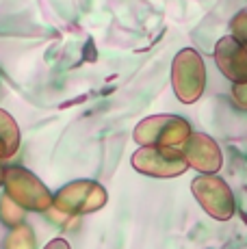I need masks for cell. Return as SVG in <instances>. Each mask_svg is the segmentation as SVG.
<instances>
[{
  "instance_id": "1",
  "label": "cell",
  "mask_w": 247,
  "mask_h": 249,
  "mask_svg": "<svg viewBox=\"0 0 247 249\" xmlns=\"http://www.w3.org/2000/svg\"><path fill=\"white\" fill-rule=\"evenodd\" d=\"M2 184L4 193L24 210L48 213L54 204V195L46 189L44 182L24 167H7L2 171Z\"/></svg>"
},
{
  "instance_id": "2",
  "label": "cell",
  "mask_w": 247,
  "mask_h": 249,
  "mask_svg": "<svg viewBox=\"0 0 247 249\" xmlns=\"http://www.w3.org/2000/svg\"><path fill=\"white\" fill-rule=\"evenodd\" d=\"M172 87L176 98L182 104H193L202 98L206 87V65L197 50L184 48L174 56Z\"/></svg>"
},
{
  "instance_id": "3",
  "label": "cell",
  "mask_w": 247,
  "mask_h": 249,
  "mask_svg": "<svg viewBox=\"0 0 247 249\" xmlns=\"http://www.w3.org/2000/svg\"><path fill=\"white\" fill-rule=\"evenodd\" d=\"M191 132V124L178 115H152L137 124L132 139L139 145L182 147Z\"/></svg>"
},
{
  "instance_id": "4",
  "label": "cell",
  "mask_w": 247,
  "mask_h": 249,
  "mask_svg": "<svg viewBox=\"0 0 247 249\" xmlns=\"http://www.w3.org/2000/svg\"><path fill=\"white\" fill-rule=\"evenodd\" d=\"M132 167L139 174L150 178H178L189 169V162L182 154V147H163V145H141L132 154Z\"/></svg>"
},
{
  "instance_id": "5",
  "label": "cell",
  "mask_w": 247,
  "mask_h": 249,
  "mask_svg": "<svg viewBox=\"0 0 247 249\" xmlns=\"http://www.w3.org/2000/svg\"><path fill=\"white\" fill-rule=\"evenodd\" d=\"M108 195L102 184L93 180H76L65 184L59 193L54 195L52 208L59 210L65 217H80L100 210L106 204Z\"/></svg>"
},
{
  "instance_id": "6",
  "label": "cell",
  "mask_w": 247,
  "mask_h": 249,
  "mask_svg": "<svg viewBox=\"0 0 247 249\" xmlns=\"http://www.w3.org/2000/svg\"><path fill=\"white\" fill-rule=\"evenodd\" d=\"M191 191L208 217L217 219V221H230L234 217L236 204L232 189L217 174H202L191 182Z\"/></svg>"
},
{
  "instance_id": "7",
  "label": "cell",
  "mask_w": 247,
  "mask_h": 249,
  "mask_svg": "<svg viewBox=\"0 0 247 249\" xmlns=\"http://www.w3.org/2000/svg\"><path fill=\"white\" fill-rule=\"evenodd\" d=\"M182 154L189 162V169H195L199 174H217L223 165L219 143L204 132H191L182 145Z\"/></svg>"
},
{
  "instance_id": "8",
  "label": "cell",
  "mask_w": 247,
  "mask_h": 249,
  "mask_svg": "<svg viewBox=\"0 0 247 249\" xmlns=\"http://www.w3.org/2000/svg\"><path fill=\"white\" fill-rule=\"evenodd\" d=\"M215 63L230 83L247 80V48L232 35L221 37L215 46Z\"/></svg>"
},
{
  "instance_id": "9",
  "label": "cell",
  "mask_w": 247,
  "mask_h": 249,
  "mask_svg": "<svg viewBox=\"0 0 247 249\" xmlns=\"http://www.w3.org/2000/svg\"><path fill=\"white\" fill-rule=\"evenodd\" d=\"M20 147V128L18 122L4 108H0V160L13 159Z\"/></svg>"
},
{
  "instance_id": "10",
  "label": "cell",
  "mask_w": 247,
  "mask_h": 249,
  "mask_svg": "<svg viewBox=\"0 0 247 249\" xmlns=\"http://www.w3.org/2000/svg\"><path fill=\"white\" fill-rule=\"evenodd\" d=\"M2 249H37V238L31 228L20 223V226L11 228V232L7 234Z\"/></svg>"
},
{
  "instance_id": "11",
  "label": "cell",
  "mask_w": 247,
  "mask_h": 249,
  "mask_svg": "<svg viewBox=\"0 0 247 249\" xmlns=\"http://www.w3.org/2000/svg\"><path fill=\"white\" fill-rule=\"evenodd\" d=\"M24 208L20 204H16L7 193L0 197V221L9 228H16L24 221Z\"/></svg>"
},
{
  "instance_id": "12",
  "label": "cell",
  "mask_w": 247,
  "mask_h": 249,
  "mask_svg": "<svg viewBox=\"0 0 247 249\" xmlns=\"http://www.w3.org/2000/svg\"><path fill=\"white\" fill-rule=\"evenodd\" d=\"M230 31H232L234 39H239L241 44H247V11H241L232 18Z\"/></svg>"
},
{
  "instance_id": "13",
  "label": "cell",
  "mask_w": 247,
  "mask_h": 249,
  "mask_svg": "<svg viewBox=\"0 0 247 249\" xmlns=\"http://www.w3.org/2000/svg\"><path fill=\"white\" fill-rule=\"evenodd\" d=\"M232 102L241 111H247V80L245 83H232Z\"/></svg>"
},
{
  "instance_id": "14",
  "label": "cell",
  "mask_w": 247,
  "mask_h": 249,
  "mask_svg": "<svg viewBox=\"0 0 247 249\" xmlns=\"http://www.w3.org/2000/svg\"><path fill=\"white\" fill-rule=\"evenodd\" d=\"M44 249H72V247H70V243L65 238H52Z\"/></svg>"
},
{
  "instance_id": "15",
  "label": "cell",
  "mask_w": 247,
  "mask_h": 249,
  "mask_svg": "<svg viewBox=\"0 0 247 249\" xmlns=\"http://www.w3.org/2000/svg\"><path fill=\"white\" fill-rule=\"evenodd\" d=\"M245 48H247V44H245Z\"/></svg>"
}]
</instances>
